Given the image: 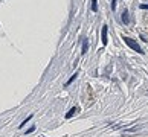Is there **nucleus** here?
<instances>
[{
    "mask_svg": "<svg viewBox=\"0 0 148 137\" xmlns=\"http://www.w3.org/2000/svg\"><path fill=\"white\" fill-rule=\"evenodd\" d=\"M124 41L127 43V44L133 49V50H136V52H139V53H142V49H140V46L138 44V43H134L133 40H131V38H128V37H125L124 38Z\"/></svg>",
    "mask_w": 148,
    "mask_h": 137,
    "instance_id": "obj_1",
    "label": "nucleus"
},
{
    "mask_svg": "<svg viewBox=\"0 0 148 137\" xmlns=\"http://www.w3.org/2000/svg\"><path fill=\"white\" fill-rule=\"evenodd\" d=\"M107 26H102V44H107Z\"/></svg>",
    "mask_w": 148,
    "mask_h": 137,
    "instance_id": "obj_2",
    "label": "nucleus"
},
{
    "mask_svg": "<svg viewBox=\"0 0 148 137\" xmlns=\"http://www.w3.org/2000/svg\"><path fill=\"white\" fill-rule=\"evenodd\" d=\"M78 110H79L78 107H75V108H72V110H70V111H69L67 114H66V117H72V116H73L75 113H78Z\"/></svg>",
    "mask_w": 148,
    "mask_h": 137,
    "instance_id": "obj_3",
    "label": "nucleus"
},
{
    "mask_svg": "<svg viewBox=\"0 0 148 137\" xmlns=\"http://www.w3.org/2000/svg\"><path fill=\"white\" fill-rule=\"evenodd\" d=\"M87 49H89V44H87V40H84L83 41V52H81V53H86Z\"/></svg>",
    "mask_w": 148,
    "mask_h": 137,
    "instance_id": "obj_4",
    "label": "nucleus"
},
{
    "mask_svg": "<svg viewBox=\"0 0 148 137\" xmlns=\"http://www.w3.org/2000/svg\"><path fill=\"white\" fill-rule=\"evenodd\" d=\"M122 20H124V23H128V12H127V11H124V14H122Z\"/></svg>",
    "mask_w": 148,
    "mask_h": 137,
    "instance_id": "obj_5",
    "label": "nucleus"
},
{
    "mask_svg": "<svg viewBox=\"0 0 148 137\" xmlns=\"http://www.w3.org/2000/svg\"><path fill=\"white\" fill-rule=\"evenodd\" d=\"M92 11H98V5H96V0H92Z\"/></svg>",
    "mask_w": 148,
    "mask_h": 137,
    "instance_id": "obj_6",
    "label": "nucleus"
},
{
    "mask_svg": "<svg viewBox=\"0 0 148 137\" xmlns=\"http://www.w3.org/2000/svg\"><path fill=\"white\" fill-rule=\"evenodd\" d=\"M75 78H76V73H75V75H73V76H72V78H70V79H69V82H67V84H70V82H72V81H73V79H75Z\"/></svg>",
    "mask_w": 148,
    "mask_h": 137,
    "instance_id": "obj_7",
    "label": "nucleus"
},
{
    "mask_svg": "<svg viewBox=\"0 0 148 137\" xmlns=\"http://www.w3.org/2000/svg\"><path fill=\"white\" fill-rule=\"evenodd\" d=\"M140 8H142V9H148V5H142Z\"/></svg>",
    "mask_w": 148,
    "mask_h": 137,
    "instance_id": "obj_8",
    "label": "nucleus"
}]
</instances>
